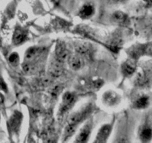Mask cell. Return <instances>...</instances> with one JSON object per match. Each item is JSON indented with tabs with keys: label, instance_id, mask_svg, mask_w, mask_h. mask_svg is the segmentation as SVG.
Returning a JSON list of instances; mask_svg holds the SVG:
<instances>
[{
	"label": "cell",
	"instance_id": "obj_1",
	"mask_svg": "<svg viewBox=\"0 0 152 143\" xmlns=\"http://www.w3.org/2000/svg\"><path fill=\"white\" fill-rule=\"evenodd\" d=\"M74 101H75V95L74 93L70 92H65L62 97V103L59 110L60 113H64L68 111L73 106Z\"/></svg>",
	"mask_w": 152,
	"mask_h": 143
},
{
	"label": "cell",
	"instance_id": "obj_2",
	"mask_svg": "<svg viewBox=\"0 0 152 143\" xmlns=\"http://www.w3.org/2000/svg\"><path fill=\"white\" fill-rule=\"evenodd\" d=\"M62 61L55 57L54 60L50 62L49 66V73L52 77H59L63 72V66Z\"/></svg>",
	"mask_w": 152,
	"mask_h": 143
},
{
	"label": "cell",
	"instance_id": "obj_3",
	"mask_svg": "<svg viewBox=\"0 0 152 143\" xmlns=\"http://www.w3.org/2000/svg\"><path fill=\"white\" fill-rule=\"evenodd\" d=\"M146 50V47L145 45L136 44L128 50V54L130 56V58L132 60H137L140 56H142Z\"/></svg>",
	"mask_w": 152,
	"mask_h": 143
},
{
	"label": "cell",
	"instance_id": "obj_4",
	"mask_svg": "<svg viewBox=\"0 0 152 143\" xmlns=\"http://www.w3.org/2000/svg\"><path fill=\"white\" fill-rule=\"evenodd\" d=\"M88 110L89 108H86L84 110H82L80 111L76 112V113L71 114L68 119V124L77 126L83 120V119L86 118V115L88 113Z\"/></svg>",
	"mask_w": 152,
	"mask_h": 143
},
{
	"label": "cell",
	"instance_id": "obj_5",
	"mask_svg": "<svg viewBox=\"0 0 152 143\" xmlns=\"http://www.w3.org/2000/svg\"><path fill=\"white\" fill-rule=\"evenodd\" d=\"M55 53H56L55 57L59 60L62 61V62H64L69 57V52H68V49L66 48L65 45L61 42L60 43L59 42L56 45Z\"/></svg>",
	"mask_w": 152,
	"mask_h": 143
},
{
	"label": "cell",
	"instance_id": "obj_6",
	"mask_svg": "<svg viewBox=\"0 0 152 143\" xmlns=\"http://www.w3.org/2000/svg\"><path fill=\"white\" fill-rule=\"evenodd\" d=\"M22 120V115L20 112L14 111L9 120V125L12 131L16 132L19 129Z\"/></svg>",
	"mask_w": 152,
	"mask_h": 143
},
{
	"label": "cell",
	"instance_id": "obj_7",
	"mask_svg": "<svg viewBox=\"0 0 152 143\" xmlns=\"http://www.w3.org/2000/svg\"><path fill=\"white\" fill-rule=\"evenodd\" d=\"M28 34H27L26 30L22 28V27H17L15 29L13 33V42L15 45H20L26 40Z\"/></svg>",
	"mask_w": 152,
	"mask_h": 143
},
{
	"label": "cell",
	"instance_id": "obj_8",
	"mask_svg": "<svg viewBox=\"0 0 152 143\" xmlns=\"http://www.w3.org/2000/svg\"><path fill=\"white\" fill-rule=\"evenodd\" d=\"M120 98L118 94L112 91L106 92L103 95V101L106 105L114 106L120 103Z\"/></svg>",
	"mask_w": 152,
	"mask_h": 143
},
{
	"label": "cell",
	"instance_id": "obj_9",
	"mask_svg": "<svg viewBox=\"0 0 152 143\" xmlns=\"http://www.w3.org/2000/svg\"><path fill=\"white\" fill-rule=\"evenodd\" d=\"M111 127L109 125H105L99 129L97 135H96V139L95 140L96 142H105L108 139V136L111 133Z\"/></svg>",
	"mask_w": 152,
	"mask_h": 143
},
{
	"label": "cell",
	"instance_id": "obj_10",
	"mask_svg": "<svg viewBox=\"0 0 152 143\" xmlns=\"http://www.w3.org/2000/svg\"><path fill=\"white\" fill-rule=\"evenodd\" d=\"M136 70V66H135L134 60H129L126 61L122 65V72L125 77H130Z\"/></svg>",
	"mask_w": 152,
	"mask_h": 143
},
{
	"label": "cell",
	"instance_id": "obj_11",
	"mask_svg": "<svg viewBox=\"0 0 152 143\" xmlns=\"http://www.w3.org/2000/svg\"><path fill=\"white\" fill-rule=\"evenodd\" d=\"M94 7L91 4H86L81 7L79 11V16L82 19H89L94 14Z\"/></svg>",
	"mask_w": 152,
	"mask_h": 143
},
{
	"label": "cell",
	"instance_id": "obj_12",
	"mask_svg": "<svg viewBox=\"0 0 152 143\" xmlns=\"http://www.w3.org/2000/svg\"><path fill=\"white\" fill-rule=\"evenodd\" d=\"M68 62L71 68L74 70H79L84 65V60L80 55H73L68 58Z\"/></svg>",
	"mask_w": 152,
	"mask_h": 143
},
{
	"label": "cell",
	"instance_id": "obj_13",
	"mask_svg": "<svg viewBox=\"0 0 152 143\" xmlns=\"http://www.w3.org/2000/svg\"><path fill=\"white\" fill-rule=\"evenodd\" d=\"M41 52V49L37 47H31L26 51L25 52V61L28 62H33L36 57L39 56V55Z\"/></svg>",
	"mask_w": 152,
	"mask_h": 143
},
{
	"label": "cell",
	"instance_id": "obj_14",
	"mask_svg": "<svg viewBox=\"0 0 152 143\" xmlns=\"http://www.w3.org/2000/svg\"><path fill=\"white\" fill-rule=\"evenodd\" d=\"M90 133L91 126L89 125H87L86 126L84 127V128L82 130L81 132L77 136V139H76V141L78 142H87L88 138L89 135H90Z\"/></svg>",
	"mask_w": 152,
	"mask_h": 143
},
{
	"label": "cell",
	"instance_id": "obj_15",
	"mask_svg": "<svg viewBox=\"0 0 152 143\" xmlns=\"http://www.w3.org/2000/svg\"><path fill=\"white\" fill-rule=\"evenodd\" d=\"M112 19L117 24H126L128 22V16L122 11H116L113 13Z\"/></svg>",
	"mask_w": 152,
	"mask_h": 143
},
{
	"label": "cell",
	"instance_id": "obj_16",
	"mask_svg": "<svg viewBox=\"0 0 152 143\" xmlns=\"http://www.w3.org/2000/svg\"><path fill=\"white\" fill-rule=\"evenodd\" d=\"M149 104V98L148 97L143 95L140 97L134 103V107L137 109H145Z\"/></svg>",
	"mask_w": 152,
	"mask_h": 143
},
{
	"label": "cell",
	"instance_id": "obj_17",
	"mask_svg": "<svg viewBox=\"0 0 152 143\" xmlns=\"http://www.w3.org/2000/svg\"><path fill=\"white\" fill-rule=\"evenodd\" d=\"M140 137L142 142L150 141L152 139V129L150 127H145L140 133Z\"/></svg>",
	"mask_w": 152,
	"mask_h": 143
},
{
	"label": "cell",
	"instance_id": "obj_18",
	"mask_svg": "<svg viewBox=\"0 0 152 143\" xmlns=\"http://www.w3.org/2000/svg\"><path fill=\"white\" fill-rule=\"evenodd\" d=\"M76 50L79 55H87L88 52H89V46L86 43H82L77 46Z\"/></svg>",
	"mask_w": 152,
	"mask_h": 143
},
{
	"label": "cell",
	"instance_id": "obj_19",
	"mask_svg": "<svg viewBox=\"0 0 152 143\" xmlns=\"http://www.w3.org/2000/svg\"><path fill=\"white\" fill-rule=\"evenodd\" d=\"M76 127L77 126H75V125H69L68 124V125L66 127V128L65 130V138H68V137L71 136H72L74 133Z\"/></svg>",
	"mask_w": 152,
	"mask_h": 143
},
{
	"label": "cell",
	"instance_id": "obj_20",
	"mask_svg": "<svg viewBox=\"0 0 152 143\" xmlns=\"http://www.w3.org/2000/svg\"><path fill=\"white\" fill-rule=\"evenodd\" d=\"M19 55L17 53H13L10 55L9 57V62L10 63V64L13 66H16L19 63Z\"/></svg>",
	"mask_w": 152,
	"mask_h": 143
},
{
	"label": "cell",
	"instance_id": "obj_21",
	"mask_svg": "<svg viewBox=\"0 0 152 143\" xmlns=\"http://www.w3.org/2000/svg\"><path fill=\"white\" fill-rule=\"evenodd\" d=\"M1 89H2L3 91H4V92H7V85H6V83H4V80H1Z\"/></svg>",
	"mask_w": 152,
	"mask_h": 143
},
{
	"label": "cell",
	"instance_id": "obj_22",
	"mask_svg": "<svg viewBox=\"0 0 152 143\" xmlns=\"http://www.w3.org/2000/svg\"><path fill=\"white\" fill-rule=\"evenodd\" d=\"M113 2H115V3H122V2H124L126 1V0H111Z\"/></svg>",
	"mask_w": 152,
	"mask_h": 143
},
{
	"label": "cell",
	"instance_id": "obj_23",
	"mask_svg": "<svg viewBox=\"0 0 152 143\" xmlns=\"http://www.w3.org/2000/svg\"><path fill=\"white\" fill-rule=\"evenodd\" d=\"M144 1H147V2H150V1H151V0H144Z\"/></svg>",
	"mask_w": 152,
	"mask_h": 143
}]
</instances>
